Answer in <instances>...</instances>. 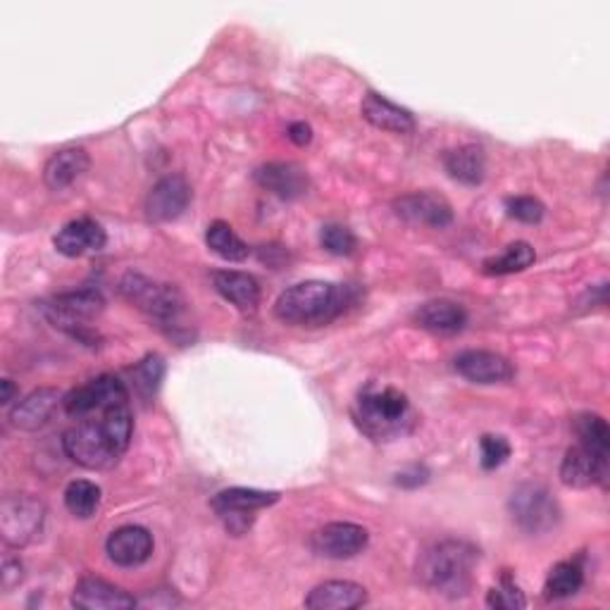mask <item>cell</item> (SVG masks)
<instances>
[{
  "instance_id": "obj_1",
  "label": "cell",
  "mask_w": 610,
  "mask_h": 610,
  "mask_svg": "<svg viewBox=\"0 0 610 610\" xmlns=\"http://www.w3.org/2000/svg\"><path fill=\"white\" fill-rule=\"evenodd\" d=\"M134 434V420L129 403L81 417L75 427L62 436L67 457L87 470H110L127 453Z\"/></svg>"
},
{
  "instance_id": "obj_2",
  "label": "cell",
  "mask_w": 610,
  "mask_h": 610,
  "mask_svg": "<svg viewBox=\"0 0 610 610\" xmlns=\"http://www.w3.org/2000/svg\"><path fill=\"white\" fill-rule=\"evenodd\" d=\"M353 422L377 444L396 442L417 427V413L401 388L370 382L353 401Z\"/></svg>"
},
{
  "instance_id": "obj_3",
  "label": "cell",
  "mask_w": 610,
  "mask_h": 610,
  "mask_svg": "<svg viewBox=\"0 0 610 610\" xmlns=\"http://www.w3.org/2000/svg\"><path fill=\"white\" fill-rule=\"evenodd\" d=\"M480 549L465 539H444L417 558V580L446 599H463L474 582Z\"/></svg>"
},
{
  "instance_id": "obj_4",
  "label": "cell",
  "mask_w": 610,
  "mask_h": 610,
  "mask_svg": "<svg viewBox=\"0 0 610 610\" xmlns=\"http://www.w3.org/2000/svg\"><path fill=\"white\" fill-rule=\"evenodd\" d=\"M346 289L338 284L311 279L289 286L275 303V315L296 327H322L344 313Z\"/></svg>"
},
{
  "instance_id": "obj_5",
  "label": "cell",
  "mask_w": 610,
  "mask_h": 610,
  "mask_svg": "<svg viewBox=\"0 0 610 610\" xmlns=\"http://www.w3.org/2000/svg\"><path fill=\"white\" fill-rule=\"evenodd\" d=\"M106 308V298L98 289H77L58 294L41 303V313L50 325L70 334L77 342L96 346L98 334L89 327V322Z\"/></svg>"
},
{
  "instance_id": "obj_6",
  "label": "cell",
  "mask_w": 610,
  "mask_h": 610,
  "mask_svg": "<svg viewBox=\"0 0 610 610\" xmlns=\"http://www.w3.org/2000/svg\"><path fill=\"white\" fill-rule=\"evenodd\" d=\"M508 513L522 532L549 534L561 522V505L544 484H520L508 499Z\"/></svg>"
},
{
  "instance_id": "obj_7",
  "label": "cell",
  "mask_w": 610,
  "mask_h": 610,
  "mask_svg": "<svg viewBox=\"0 0 610 610\" xmlns=\"http://www.w3.org/2000/svg\"><path fill=\"white\" fill-rule=\"evenodd\" d=\"M120 294L160 325H173L184 311V296L177 286L152 282L137 273H127L120 279Z\"/></svg>"
},
{
  "instance_id": "obj_8",
  "label": "cell",
  "mask_w": 610,
  "mask_h": 610,
  "mask_svg": "<svg viewBox=\"0 0 610 610\" xmlns=\"http://www.w3.org/2000/svg\"><path fill=\"white\" fill-rule=\"evenodd\" d=\"M46 505L31 494H14L0 503V534L6 544L22 549L43 530Z\"/></svg>"
},
{
  "instance_id": "obj_9",
  "label": "cell",
  "mask_w": 610,
  "mask_h": 610,
  "mask_svg": "<svg viewBox=\"0 0 610 610\" xmlns=\"http://www.w3.org/2000/svg\"><path fill=\"white\" fill-rule=\"evenodd\" d=\"M125 403H129V392L125 382L115 375H100L62 396L65 413L75 420L104 413L112 409V405Z\"/></svg>"
},
{
  "instance_id": "obj_10",
  "label": "cell",
  "mask_w": 610,
  "mask_h": 610,
  "mask_svg": "<svg viewBox=\"0 0 610 610\" xmlns=\"http://www.w3.org/2000/svg\"><path fill=\"white\" fill-rule=\"evenodd\" d=\"M367 544H370L367 530L353 522H329L311 537V549L319 558H329V561H346V558H355L367 549Z\"/></svg>"
},
{
  "instance_id": "obj_11",
  "label": "cell",
  "mask_w": 610,
  "mask_h": 610,
  "mask_svg": "<svg viewBox=\"0 0 610 610\" xmlns=\"http://www.w3.org/2000/svg\"><path fill=\"white\" fill-rule=\"evenodd\" d=\"M394 213L409 225L444 229L453 223L451 203L434 191H413L394 200Z\"/></svg>"
},
{
  "instance_id": "obj_12",
  "label": "cell",
  "mask_w": 610,
  "mask_h": 610,
  "mask_svg": "<svg viewBox=\"0 0 610 610\" xmlns=\"http://www.w3.org/2000/svg\"><path fill=\"white\" fill-rule=\"evenodd\" d=\"M453 367L457 375L472 384H503L515 377L513 363L503 358L501 353L470 348L455 355Z\"/></svg>"
},
{
  "instance_id": "obj_13",
  "label": "cell",
  "mask_w": 610,
  "mask_h": 610,
  "mask_svg": "<svg viewBox=\"0 0 610 610\" xmlns=\"http://www.w3.org/2000/svg\"><path fill=\"white\" fill-rule=\"evenodd\" d=\"M191 203V186L181 175L163 177L146 196V217L150 223H173Z\"/></svg>"
},
{
  "instance_id": "obj_14",
  "label": "cell",
  "mask_w": 610,
  "mask_h": 610,
  "mask_svg": "<svg viewBox=\"0 0 610 610\" xmlns=\"http://www.w3.org/2000/svg\"><path fill=\"white\" fill-rule=\"evenodd\" d=\"M608 478V455L584 446L568 449L561 463V482L570 489H589L603 484Z\"/></svg>"
},
{
  "instance_id": "obj_15",
  "label": "cell",
  "mask_w": 610,
  "mask_h": 610,
  "mask_svg": "<svg viewBox=\"0 0 610 610\" xmlns=\"http://www.w3.org/2000/svg\"><path fill=\"white\" fill-rule=\"evenodd\" d=\"M108 244V234L91 217H77L67 223L53 239V246L65 258H81L89 253L104 250Z\"/></svg>"
},
{
  "instance_id": "obj_16",
  "label": "cell",
  "mask_w": 610,
  "mask_h": 610,
  "mask_svg": "<svg viewBox=\"0 0 610 610\" xmlns=\"http://www.w3.org/2000/svg\"><path fill=\"white\" fill-rule=\"evenodd\" d=\"M256 181L260 189L282 200H296L308 194V173L298 163H267L256 169Z\"/></svg>"
},
{
  "instance_id": "obj_17",
  "label": "cell",
  "mask_w": 610,
  "mask_h": 610,
  "mask_svg": "<svg viewBox=\"0 0 610 610\" xmlns=\"http://www.w3.org/2000/svg\"><path fill=\"white\" fill-rule=\"evenodd\" d=\"M108 558L120 568H139L152 553V534L141 524H125L106 541Z\"/></svg>"
},
{
  "instance_id": "obj_18",
  "label": "cell",
  "mask_w": 610,
  "mask_h": 610,
  "mask_svg": "<svg viewBox=\"0 0 610 610\" xmlns=\"http://www.w3.org/2000/svg\"><path fill=\"white\" fill-rule=\"evenodd\" d=\"M60 403H62V396L58 394V388H50V386L37 388V392H31L29 396H24L22 401H17L12 405L10 425L22 432H37L48 425Z\"/></svg>"
},
{
  "instance_id": "obj_19",
  "label": "cell",
  "mask_w": 610,
  "mask_h": 610,
  "mask_svg": "<svg viewBox=\"0 0 610 610\" xmlns=\"http://www.w3.org/2000/svg\"><path fill=\"white\" fill-rule=\"evenodd\" d=\"M139 601L125 589L100 578H81L72 591V606L81 610H129Z\"/></svg>"
},
{
  "instance_id": "obj_20",
  "label": "cell",
  "mask_w": 610,
  "mask_h": 610,
  "mask_svg": "<svg viewBox=\"0 0 610 610\" xmlns=\"http://www.w3.org/2000/svg\"><path fill=\"white\" fill-rule=\"evenodd\" d=\"M91 158L87 148H62L48 158L43 167V181L50 191H65L75 186L81 177H87Z\"/></svg>"
},
{
  "instance_id": "obj_21",
  "label": "cell",
  "mask_w": 610,
  "mask_h": 610,
  "mask_svg": "<svg viewBox=\"0 0 610 610\" xmlns=\"http://www.w3.org/2000/svg\"><path fill=\"white\" fill-rule=\"evenodd\" d=\"M213 284L217 294L229 301L239 313L253 315L258 311L260 284L253 275L239 273V269H217L213 273Z\"/></svg>"
},
{
  "instance_id": "obj_22",
  "label": "cell",
  "mask_w": 610,
  "mask_h": 610,
  "mask_svg": "<svg viewBox=\"0 0 610 610\" xmlns=\"http://www.w3.org/2000/svg\"><path fill=\"white\" fill-rule=\"evenodd\" d=\"M361 112L372 127H377L382 131L411 134L415 129V117L411 110L392 104V100L384 98L382 94H375V91L365 94L363 104H361Z\"/></svg>"
},
{
  "instance_id": "obj_23",
  "label": "cell",
  "mask_w": 610,
  "mask_h": 610,
  "mask_svg": "<svg viewBox=\"0 0 610 610\" xmlns=\"http://www.w3.org/2000/svg\"><path fill=\"white\" fill-rule=\"evenodd\" d=\"M303 603L311 610H351L367 603V591L365 587L355 582L332 580L325 584H317L311 594L305 597Z\"/></svg>"
},
{
  "instance_id": "obj_24",
  "label": "cell",
  "mask_w": 610,
  "mask_h": 610,
  "mask_svg": "<svg viewBox=\"0 0 610 610\" xmlns=\"http://www.w3.org/2000/svg\"><path fill=\"white\" fill-rule=\"evenodd\" d=\"M415 322L434 334H455L468 325V313L461 303L449 298H436L422 303L415 311Z\"/></svg>"
},
{
  "instance_id": "obj_25",
  "label": "cell",
  "mask_w": 610,
  "mask_h": 610,
  "mask_svg": "<svg viewBox=\"0 0 610 610\" xmlns=\"http://www.w3.org/2000/svg\"><path fill=\"white\" fill-rule=\"evenodd\" d=\"M279 501L277 491H263V489H246V486H234L225 489L210 501L213 511L217 515L225 513H256L260 508H269Z\"/></svg>"
},
{
  "instance_id": "obj_26",
  "label": "cell",
  "mask_w": 610,
  "mask_h": 610,
  "mask_svg": "<svg viewBox=\"0 0 610 610\" xmlns=\"http://www.w3.org/2000/svg\"><path fill=\"white\" fill-rule=\"evenodd\" d=\"M444 167H446L451 179L461 181L465 186H478L484 181V175H486L484 150L480 146H472V144L446 150Z\"/></svg>"
},
{
  "instance_id": "obj_27",
  "label": "cell",
  "mask_w": 610,
  "mask_h": 610,
  "mask_svg": "<svg viewBox=\"0 0 610 610\" xmlns=\"http://www.w3.org/2000/svg\"><path fill=\"white\" fill-rule=\"evenodd\" d=\"M584 584V568L580 558L574 561H561L555 563L544 582V597L549 601H561L578 594Z\"/></svg>"
},
{
  "instance_id": "obj_28",
  "label": "cell",
  "mask_w": 610,
  "mask_h": 610,
  "mask_svg": "<svg viewBox=\"0 0 610 610\" xmlns=\"http://www.w3.org/2000/svg\"><path fill=\"white\" fill-rule=\"evenodd\" d=\"M537 258V253L532 248V244L528 242H515L508 244L501 256L486 258L482 263V273L489 277H503V275H515L522 273V269H528Z\"/></svg>"
},
{
  "instance_id": "obj_29",
  "label": "cell",
  "mask_w": 610,
  "mask_h": 610,
  "mask_svg": "<svg viewBox=\"0 0 610 610\" xmlns=\"http://www.w3.org/2000/svg\"><path fill=\"white\" fill-rule=\"evenodd\" d=\"M206 244L215 253V256H219L223 260H229V263H244L250 256L248 244L232 229V225L223 223V219H217V223H213L208 227Z\"/></svg>"
},
{
  "instance_id": "obj_30",
  "label": "cell",
  "mask_w": 610,
  "mask_h": 610,
  "mask_svg": "<svg viewBox=\"0 0 610 610\" xmlns=\"http://www.w3.org/2000/svg\"><path fill=\"white\" fill-rule=\"evenodd\" d=\"M578 444L584 449L597 451L601 455H610V430L608 422L597 413H582L572 422Z\"/></svg>"
},
{
  "instance_id": "obj_31",
  "label": "cell",
  "mask_w": 610,
  "mask_h": 610,
  "mask_svg": "<svg viewBox=\"0 0 610 610\" xmlns=\"http://www.w3.org/2000/svg\"><path fill=\"white\" fill-rule=\"evenodd\" d=\"M65 505L75 518L89 520L100 508V486L89 480H75L65 489Z\"/></svg>"
},
{
  "instance_id": "obj_32",
  "label": "cell",
  "mask_w": 610,
  "mask_h": 610,
  "mask_svg": "<svg viewBox=\"0 0 610 610\" xmlns=\"http://www.w3.org/2000/svg\"><path fill=\"white\" fill-rule=\"evenodd\" d=\"M163 375H165V363H163L160 355H156V353L146 355L144 361H139L137 365L129 370L134 388H137V394L146 401H150L152 396L158 394Z\"/></svg>"
},
{
  "instance_id": "obj_33",
  "label": "cell",
  "mask_w": 610,
  "mask_h": 610,
  "mask_svg": "<svg viewBox=\"0 0 610 610\" xmlns=\"http://www.w3.org/2000/svg\"><path fill=\"white\" fill-rule=\"evenodd\" d=\"M319 244L332 256H353L355 248H358V239L355 234L344 225H325L319 229Z\"/></svg>"
},
{
  "instance_id": "obj_34",
  "label": "cell",
  "mask_w": 610,
  "mask_h": 610,
  "mask_svg": "<svg viewBox=\"0 0 610 610\" xmlns=\"http://www.w3.org/2000/svg\"><path fill=\"white\" fill-rule=\"evenodd\" d=\"M511 453H513L511 442L501 434H484L480 439V463H482V470L486 472L501 468L508 457H511Z\"/></svg>"
},
{
  "instance_id": "obj_35",
  "label": "cell",
  "mask_w": 610,
  "mask_h": 610,
  "mask_svg": "<svg viewBox=\"0 0 610 610\" xmlns=\"http://www.w3.org/2000/svg\"><path fill=\"white\" fill-rule=\"evenodd\" d=\"M486 606L503 608V610H520L528 606V599H524L520 587L508 578V574H503V580L486 594Z\"/></svg>"
},
{
  "instance_id": "obj_36",
  "label": "cell",
  "mask_w": 610,
  "mask_h": 610,
  "mask_svg": "<svg viewBox=\"0 0 610 610\" xmlns=\"http://www.w3.org/2000/svg\"><path fill=\"white\" fill-rule=\"evenodd\" d=\"M505 210L518 223L524 225H539L544 219V203L534 196H511L505 198Z\"/></svg>"
},
{
  "instance_id": "obj_37",
  "label": "cell",
  "mask_w": 610,
  "mask_h": 610,
  "mask_svg": "<svg viewBox=\"0 0 610 610\" xmlns=\"http://www.w3.org/2000/svg\"><path fill=\"white\" fill-rule=\"evenodd\" d=\"M427 482H430V470L425 465H411L409 470L396 474V484L403 489H417Z\"/></svg>"
},
{
  "instance_id": "obj_38",
  "label": "cell",
  "mask_w": 610,
  "mask_h": 610,
  "mask_svg": "<svg viewBox=\"0 0 610 610\" xmlns=\"http://www.w3.org/2000/svg\"><path fill=\"white\" fill-rule=\"evenodd\" d=\"M0 578H3V589L10 591L12 587L20 584L24 580V568L20 561H12V558H8V561L3 563V574H0Z\"/></svg>"
},
{
  "instance_id": "obj_39",
  "label": "cell",
  "mask_w": 610,
  "mask_h": 610,
  "mask_svg": "<svg viewBox=\"0 0 610 610\" xmlns=\"http://www.w3.org/2000/svg\"><path fill=\"white\" fill-rule=\"evenodd\" d=\"M286 137H289L296 146H308L313 141V129L305 122H294L286 129Z\"/></svg>"
},
{
  "instance_id": "obj_40",
  "label": "cell",
  "mask_w": 610,
  "mask_h": 610,
  "mask_svg": "<svg viewBox=\"0 0 610 610\" xmlns=\"http://www.w3.org/2000/svg\"><path fill=\"white\" fill-rule=\"evenodd\" d=\"M0 386H3V396H0V403L8 405L14 399V384H12V380H3L0 382Z\"/></svg>"
}]
</instances>
